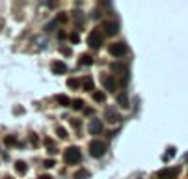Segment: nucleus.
<instances>
[{
	"label": "nucleus",
	"instance_id": "nucleus-1",
	"mask_svg": "<svg viewBox=\"0 0 188 179\" xmlns=\"http://www.w3.org/2000/svg\"><path fill=\"white\" fill-rule=\"evenodd\" d=\"M80 159H82V153H80V149H78L76 146L67 148L65 153H63V161H65L67 164H76V163H80Z\"/></svg>",
	"mask_w": 188,
	"mask_h": 179
},
{
	"label": "nucleus",
	"instance_id": "nucleus-2",
	"mask_svg": "<svg viewBox=\"0 0 188 179\" xmlns=\"http://www.w3.org/2000/svg\"><path fill=\"white\" fill-rule=\"evenodd\" d=\"M89 153H91V157H95V159L103 157V155L106 153V144H104L103 140H91V142H89Z\"/></svg>",
	"mask_w": 188,
	"mask_h": 179
},
{
	"label": "nucleus",
	"instance_id": "nucleus-3",
	"mask_svg": "<svg viewBox=\"0 0 188 179\" xmlns=\"http://www.w3.org/2000/svg\"><path fill=\"white\" fill-rule=\"evenodd\" d=\"M88 45L91 47V49H99L101 45H103V32L101 30H91L89 34H88Z\"/></svg>",
	"mask_w": 188,
	"mask_h": 179
},
{
	"label": "nucleus",
	"instance_id": "nucleus-4",
	"mask_svg": "<svg viewBox=\"0 0 188 179\" xmlns=\"http://www.w3.org/2000/svg\"><path fill=\"white\" fill-rule=\"evenodd\" d=\"M108 52L112 54V56H116V58H121V56H125L127 52H129V47L125 45V43H112V45H108Z\"/></svg>",
	"mask_w": 188,
	"mask_h": 179
},
{
	"label": "nucleus",
	"instance_id": "nucleus-5",
	"mask_svg": "<svg viewBox=\"0 0 188 179\" xmlns=\"http://www.w3.org/2000/svg\"><path fill=\"white\" fill-rule=\"evenodd\" d=\"M103 30H104L106 35H116V34L119 32V24H117L116 21H106V22L103 24Z\"/></svg>",
	"mask_w": 188,
	"mask_h": 179
},
{
	"label": "nucleus",
	"instance_id": "nucleus-6",
	"mask_svg": "<svg viewBox=\"0 0 188 179\" xmlns=\"http://www.w3.org/2000/svg\"><path fill=\"white\" fill-rule=\"evenodd\" d=\"M110 69H112L114 73H121V75H123V84H127V80H129V69H127V65H121V64H112V65H110Z\"/></svg>",
	"mask_w": 188,
	"mask_h": 179
},
{
	"label": "nucleus",
	"instance_id": "nucleus-7",
	"mask_svg": "<svg viewBox=\"0 0 188 179\" xmlns=\"http://www.w3.org/2000/svg\"><path fill=\"white\" fill-rule=\"evenodd\" d=\"M101 82H103L104 90H108V92H114L116 90V78L112 75H103L101 77Z\"/></svg>",
	"mask_w": 188,
	"mask_h": 179
},
{
	"label": "nucleus",
	"instance_id": "nucleus-8",
	"mask_svg": "<svg viewBox=\"0 0 188 179\" xmlns=\"http://www.w3.org/2000/svg\"><path fill=\"white\" fill-rule=\"evenodd\" d=\"M104 118H106L110 123H117V121L121 120V116L117 114V108H114V106H108V108H106V112H104Z\"/></svg>",
	"mask_w": 188,
	"mask_h": 179
},
{
	"label": "nucleus",
	"instance_id": "nucleus-9",
	"mask_svg": "<svg viewBox=\"0 0 188 179\" xmlns=\"http://www.w3.org/2000/svg\"><path fill=\"white\" fill-rule=\"evenodd\" d=\"M88 131L91 134H101L103 133V121L101 120H91L89 125H88Z\"/></svg>",
	"mask_w": 188,
	"mask_h": 179
},
{
	"label": "nucleus",
	"instance_id": "nucleus-10",
	"mask_svg": "<svg viewBox=\"0 0 188 179\" xmlns=\"http://www.w3.org/2000/svg\"><path fill=\"white\" fill-rule=\"evenodd\" d=\"M116 103L121 108H129V95H127V92H119L117 97H116Z\"/></svg>",
	"mask_w": 188,
	"mask_h": 179
},
{
	"label": "nucleus",
	"instance_id": "nucleus-11",
	"mask_svg": "<svg viewBox=\"0 0 188 179\" xmlns=\"http://www.w3.org/2000/svg\"><path fill=\"white\" fill-rule=\"evenodd\" d=\"M50 69H52V73H54V75H62V73H65V71H67V65H65L63 62H54V64L50 65Z\"/></svg>",
	"mask_w": 188,
	"mask_h": 179
},
{
	"label": "nucleus",
	"instance_id": "nucleus-12",
	"mask_svg": "<svg viewBox=\"0 0 188 179\" xmlns=\"http://www.w3.org/2000/svg\"><path fill=\"white\" fill-rule=\"evenodd\" d=\"M177 174H179V168H164V170L160 172V177L162 179H173Z\"/></svg>",
	"mask_w": 188,
	"mask_h": 179
},
{
	"label": "nucleus",
	"instance_id": "nucleus-13",
	"mask_svg": "<svg viewBox=\"0 0 188 179\" xmlns=\"http://www.w3.org/2000/svg\"><path fill=\"white\" fill-rule=\"evenodd\" d=\"M56 103H58V105H62V106H71V99H69L67 95H63V93L56 95Z\"/></svg>",
	"mask_w": 188,
	"mask_h": 179
},
{
	"label": "nucleus",
	"instance_id": "nucleus-14",
	"mask_svg": "<svg viewBox=\"0 0 188 179\" xmlns=\"http://www.w3.org/2000/svg\"><path fill=\"white\" fill-rule=\"evenodd\" d=\"M78 64H80V65H91V64H93V58H91L89 54H82L80 60H78Z\"/></svg>",
	"mask_w": 188,
	"mask_h": 179
},
{
	"label": "nucleus",
	"instance_id": "nucleus-15",
	"mask_svg": "<svg viewBox=\"0 0 188 179\" xmlns=\"http://www.w3.org/2000/svg\"><path fill=\"white\" fill-rule=\"evenodd\" d=\"M93 101L95 103H104L106 101V95L103 92H93Z\"/></svg>",
	"mask_w": 188,
	"mask_h": 179
},
{
	"label": "nucleus",
	"instance_id": "nucleus-16",
	"mask_svg": "<svg viewBox=\"0 0 188 179\" xmlns=\"http://www.w3.org/2000/svg\"><path fill=\"white\" fill-rule=\"evenodd\" d=\"M15 170H17V174L22 176V174H26V164H24L22 161H17V163H15Z\"/></svg>",
	"mask_w": 188,
	"mask_h": 179
},
{
	"label": "nucleus",
	"instance_id": "nucleus-17",
	"mask_svg": "<svg viewBox=\"0 0 188 179\" xmlns=\"http://www.w3.org/2000/svg\"><path fill=\"white\" fill-rule=\"evenodd\" d=\"M71 106L75 110H84V101L82 99H75V101H71Z\"/></svg>",
	"mask_w": 188,
	"mask_h": 179
},
{
	"label": "nucleus",
	"instance_id": "nucleus-18",
	"mask_svg": "<svg viewBox=\"0 0 188 179\" xmlns=\"http://www.w3.org/2000/svg\"><path fill=\"white\" fill-rule=\"evenodd\" d=\"M84 90L86 92H93V78H84Z\"/></svg>",
	"mask_w": 188,
	"mask_h": 179
},
{
	"label": "nucleus",
	"instance_id": "nucleus-19",
	"mask_svg": "<svg viewBox=\"0 0 188 179\" xmlns=\"http://www.w3.org/2000/svg\"><path fill=\"white\" fill-rule=\"evenodd\" d=\"M88 177H89V172L88 170H78L75 174V179H88Z\"/></svg>",
	"mask_w": 188,
	"mask_h": 179
},
{
	"label": "nucleus",
	"instance_id": "nucleus-20",
	"mask_svg": "<svg viewBox=\"0 0 188 179\" xmlns=\"http://www.w3.org/2000/svg\"><path fill=\"white\" fill-rule=\"evenodd\" d=\"M67 86L73 88V90H76V88L80 86V80H78V78H69V80H67Z\"/></svg>",
	"mask_w": 188,
	"mask_h": 179
},
{
	"label": "nucleus",
	"instance_id": "nucleus-21",
	"mask_svg": "<svg viewBox=\"0 0 188 179\" xmlns=\"http://www.w3.org/2000/svg\"><path fill=\"white\" fill-rule=\"evenodd\" d=\"M56 133H58V136H60V138H63V140L69 136V134H67V131H65L63 127H58V129H56Z\"/></svg>",
	"mask_w": 188,
	"mask_h": 179
},
{
	"label": "nucleus",
	"instance_id": "nucleus-22",
	"mask_svg": "<svg viewBox=\"0 0 188 179\" xmlns=\"http://www.w3.org/2000/svg\"><path fill=\"white\" fill-rule=\"evenodd\" d=\"M69 39H71V43H78V41H80V35H78V32H73V34H69Z\"/></svg>",
	"mask_w": 188,
	"mask_h": 179
},
{
	"label": "nucleus",
	"instance_id": "nucleus-23",
	"mask_svg": "<svg viewBox=\"0 0 188 179\" xmlns=\"http://www.w3.org/2000/svg\"><path fill=\"white\" fill-rule=\"evenodd\" d=\"M60 52H62L63 56H71V52H73V50H71L69 47H62V49H60Z\"/></svg>",
	"mask_w": 188,
	"mask_h": 179
},
{
	"label": "nucleus",
	"instance_id": "nucleus-24",
	"mask_svg": "<svg viewBox=\"0 0 188 179\" xmlns=\"http://www.w3.org/2000/svg\"><path fill=\"white\" fill-rule=\"evenodd\" d=\"M173 153H175V149H173V148H170V149H168V153L164 155V161H170V159L173 157Z\"/></svg>",
	"mask_w": 188,
	"mask_h": 179
},
{
	"label": "nucleus",
	"instance_id": "nucleus-25",
	"mask_svg": "<svg viewBox=\"0 0 188 179\" xmlns=\"http://www.w3.org/2000/svg\"><path fill=\"white\" fill-rule=\"evenodd\" d=\"M4 142H6L7 146H11V144H15L17 140H15V136H6V140H4Z\"/></svg>",
	"mask_w": 188,
	"mask_h": 179
},
{
	"label": "nucleus",
	"instance_id": "nucleus-26",
	"mask_svg": "<svg viewBox=\"0 0 188 179\" xmlns=\"http://www.w3.org/2000/svg\"><path fill=\"white\" fill-rule=\"evenodd\" d=\"M58 21H60V22H67V15H65V13H62V15L56 19V22H58Z\"/></svg>",
	"mask_w": 188,
	"mask_h": 179
},
{
	"label": "nucleus",
	"instance_id": "nucleus-27",
	"mask_svg": "<svg viewBox=\"0 0 188 179\" xmlns=\"http://www.w3.org/2000/svg\"><path fill=\"white\" fill-rule=\"evenodd\" d=\"M43 164H45L47 168H52V166H54V161H52V159H47V161H45Z\"/></svg>",
	"mask_w": 188,
	"mask_h": 179
},
{
	"label": "nucleus",
	"instance_id": "nucleus-28",
	"mask_svg": "<svg viewBox=\"0 0 188 179\" xmlns=\"http://www.w3.org/2000/svg\"><path fill=\"white\" fill-rule=\"evenodd\" d=\"M56 24H58L56 21H54V22H50V24H47V32H52V28H54Z\"/></svg>",
	"mask_w": 188,
	"mask_h": 179
},
{
	"label": "nucleus",
	"instance_id": "nucleus-29",
	"mask_svg": "<svg viewBox=\"0 0 188 179\" xmlns=\"http://www.w3.org/2000/svg\"><path fill=\"white\" fill-rule=\"evenodd\" d=\"M58 37H60V39H65V37H67V34H65V32H60V34H58Z\"/></svg>",
	"mask_w": 188,
	"mask_h": 179
},
{
	"label": "nucleus",
	"instance_id": "nucleus-30",
	"mask_svg": "<svg viewBox=\"0 0 188 179\" xmlns=\"http://www.w3.org/2000/svg\"><path fill=\"white\" fill-rule=\"evenodd\" d=\"M39 179H52V177H50V176H41Z\"/></svg>",
	"mask_w": 188,
	"mask_h": 179
},
{
	"label": "nucleus",
	"instance_id": "nucleus-31",
	"mask_svg": "<svg viewBox=\"0 0 188 179\" xmlns=\"http://www.w3.org/2000/svg\"><path fill=\"white\" fill-rule=\"evenodd\" d=\"M6 179H11V177H6Z\"/></svg>",
	"mask_w": 188,
	"mask_h": 179
}]
</instances>
